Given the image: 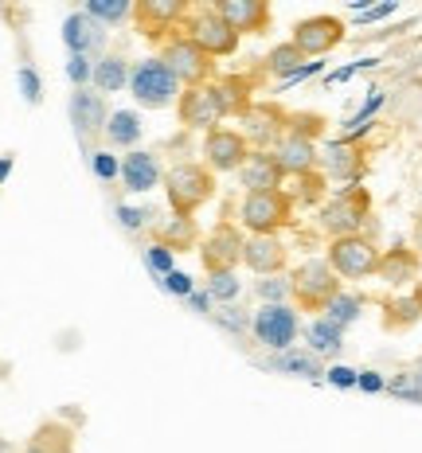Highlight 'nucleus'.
Segmentation results:
<instances>
[{
	"label": "nucleus",
	"mask_w": 422,
	"mask_h": 453,
	"mask_svg": "<svg viewBox=\"0 0 422 453\" xmlns=\"http://www.w3.org/2000/svg\"><path fill=\"white\" fill-rule=\"evenodd\" d=\"M165 192H168V203H173L176 215H196L203 203L211 200L215 173L208 165L184 160V165H176V168H168L165 173Z\"/></svg>",
	"instance_id": "obj_1"
},
{
	"label": "nucleus",
	"mask_w": 422,
	"mask_h": 453,
	"mask_svg": "<svg viewBox=\"0 0 422 453\" xmlns=\"http://www.w3.org/2000/svg\"><path fill=\"white\" fill-rule=\"evenodd\" d=\"M289 289H294L297 309H305V313H325L328 301L341 294V278H336L325 258H309L289 273Z\"/></svg>",
	"instance_id": "obj_2"
},
{
	"label": "nucleus",
	"mask_w": 422,
	"mask_h": 453,
	"mask_svg": "<svg viewBox=\"0 0 422 453\" xmlns=\"http://www.w3.org/2000/svg\"><path fill=\"white\" fill-rule=\"evenodd\" d=\"M239 223L250 234H278L294 223V196L289 192H250L239 203Z\"/></svg>",
	"instance_id": "obj_3"
},
{
	"label": "nucleus",
	"mask_w": 422,
	"mask_h": 453,
	"mask_svg": "<svg viewBox=\"0 0 422 453\" xmlns=\"http://www.w3.org/2000/svg\"><path fill=\"white\" fill-rule=\"evenodd\" d=\"M129 94L141 110H165L180 98V82L161 59H145L129 71Z\"/></svg>",
	"instance_id": "obj_4"
},
{
	"label": "nucleus",
	"mask_w": 422,
	"mask_h": 453,
	"mask_svg": "<svg viewBox=\"0 0 422 453\" xmlns=\"http://www.w3.org/2000/svg\"><path fill=\"white\" fill-rule=\"evenodd\" d=\"M368 211H372V196L364 188H344L321 207V231L328 234V242L360 234V226L368 223Z\"/></svg>",
	"instance_id": "obj_5"
},
{
	"label": "nucleus",
	"mask_w": 422,
	"mask_h": 453,
	"mask_svg": "<svg viewBox=\"0 0 422 453\" xmlns=\"http://www.w3.org/2000/svg\"><path fill=\"white\" fill-rule=\"evenodd\" d=\"M161 63L176 74V82L188 90V87H208V79L215 74V59L203 47H196L188 35H173L165 47H161Z\"/></svg>",
	"instance_id": "obj_6"
},
{
	"label": "nucleus",
	"mask_w": 422,
	"mask_h": 453,
	"mask_svg": "<svg viewBox=\"0 0 422 453\" xmlns=\"http://www.w3.org/2000/svg\"><path fill=\"white\" fill-rule=\"evenodd\" d=\"M328 266H333L336 278H349V281H360V278H372L380 270V247L364 234H349V239H333L328 242Z\"/></svg>",
	"instance_id": "obj_7"
},
{
	"label": "nucleus",
	"mask_w": 422,
	"mask_h": 453,
	"mask_svg": "<svg viewBox=\"0 0 422 453\" xmlns=\"http://www.w3.org/2000/svg\"><path fill=\"white\" fill-rule=\"evenodd\" d=\"M188 40L196 47H203L211 59H227V55L239 51V32H234L215 8H196V12L188 16Z\"/></svg>",
	"instance_id": "obj_8"
},
{
	"label": "nucleus",
	"mask_w": 422,
	"mask_h": 453,
	"mask_svg": "<svg viewBox=\"0 0 422 453\" xmlns=\"http://www.w3.org/2000/svg\"><path fill=\"white\" fill-rule=\"evenodd\" d=\"M250 333H255L258 344L274 348V352H289L297 333H302V320H297L294 305H262L250 317Z\"/></svg>",
	"instance_id": "obj_9"
},
{
	"label": "nucleus",
	"mask_w": 422,
	"mask_h": 453,
	"mask_svg": "<svg viewBox=\"0 0 422 453\" xmlns=\"http://www.w3.org/2000/svg\"><path fill=\"white\" fill-rule=\"evenodd\" d=\"M289 43L305 55V59H317V55H328L333 47L344 43V20L341 16H305V20L294 24V35Z\"/></svg>",
	"instance_id": "obj_10"
},
{
	"label": "nucleus",
	"mask_w": 422,
	"mask_h": 453,
	"mask_svg": "<svg viewBox=\"0 0 422 453\" xmlns=\"http://www.w3.org/2000/svg\"><path fill=\"white\" fill-rule=\"evenodd\" d=\"M242 129L239 134L247 137V145H255L262 149V153H270V149L281 141V134H286V121H289V113L274 106V102H255L247 113H242Z\"/></svg>",
	"instance_id": "obj_11"
},
{
	"label": "nucleus",
	"mask_w": 422,
	"mask_h": 453,
	"mask_svg": "<svg viewBox=\"0 0 422 453\" xmlns=\"http://www.w3.org/2000/svg\"><path fill=\"white\" fill-rule=\"evenodd\" d=\"M242 231L234 223H219L211 226V234L200 242V258H203V270L208 273H223V270H234L242 262Z\"/></svg>",
	"instance_id": "obj_12"
},
{
	"label": "nucleus",
	"mask_w": 422,
	"mask_h": 453,
	"mask_svg": "<svg viewBox=\"0 0 422 453\" xmlns=\"http://www.w3.org/2000/svg\"><path fill=\"white\" fill-rule=\"evenodd\" d=\"M250 157V145L247 137L239 134V129H211L208 137H203V165L211 168V173H239L242 160Z\"/></svg>",
	"instance_id": "obj_13"
},
{
	"label": "nucleus",
	"mask_w": 422,
	"mask_h": 453,
	"mask_svg": "<svg viewBox=\"0 0 422 453\" xmlns=\"http://www.w3.org/2000/svg\"><path fill=\"white\" fill-rule=\"evenodd\" d=\"M176 118H180L188 129H208V134H211V129H219L223 110H219V102H215L211 82H208V87L180 90V98H176Z\"/></svg>",
	"instance_id": "obj_14"
},
{
	"label": "nucleus",
	"mask_w": 422,
	"mask_h": 453,
	"mask_svg": "<svg viewBox=\"0 0 422 453\" xmlns=\"http://www.w3.org/2000/svg\"><path fill=\"white\" fill-rule=\"evenodd\" d=\"M321 168H325V180H341V184H352L364 176L368 160H364V149L356 145L352 137L344 141H328L325 153H321Z\"/></svg>",
	"instance_id": "obj_15"
},
{
	"label": "nucleus",
	"mask_w": 422,
	"mask_h": 453,
	"mask_svg": "<svg viewBox=\"0 0 422 453\" xmlns=\"http://www.w3.org/2000/svg\"><path fill=\"white\" fill-rule=\"evenodd\" d=\"M289 262V250L278 234H250L247 247H242V266L258 278H278Z\"/></svg>",
	"instance_id": "obj_16"
},
{
	"label": "nucleus",
	"mask_w": 422,
	"mask_h": 453,
	"mask_svg": "<svg viewBox=\"0 0 422 453\" xmlns=\"http://www.w3.org/2000/svg\"><path fill=\"white\" fill-rule=\"evenodd\" d=\"M274 160L281 165V173L286 176H305V173H317V141L313 137H305V134H297V129H286L281 134V141L274 149Z\"/></svg>",
	"instance_id": "obj_17"
},
{
	"label": "nucleus",
	"mask_w": 422,
	"mask_h": 453,
	"mask_svg": "<svg viewBox=\"0 0 422 453\" xmlns=\"http://www.w3.org/2000/svg\"><path fill=\"white\" fill-rule=\"evenodd\" d=\"M134 16L145 40H161L168 27H176L188 16V4L184 0H137Z\"/></svg>",
	"instance_id": "obj_18"
},
{
	"label": "nucleus",
	"mask_w": 422,
	"mask_h": 453,
	"mask_svg": "<svg viewBox=\"0 0 422 453\" xmlns=\"http://www.w3.org/2000/svg\"><path fill=\"white\" fill-rule=\"evenodd\" d=\"M215 12L227 20L234 32H247V35H262L270 32V4L266 0H219V4H211Z\"/></svg>",
	"instance_id": "obj_19"
},
{
	"label": "nucleus",
	"mask_w": 422,
	"mask_h": 453,
	"mask_svg": "<svg viewBox=\"0 0 422 453\" xmlns=\"http://www.w3.org/2000/svg\"><path fill=\"white\" fill-rule=\"evenodd\" d=\"M281 180H286V173H281L274 153L250 149V157L242 160V168H239V184L247 188V196L250 192H281Z\"/></svg>",
	"instance_id": "obj_20"
},
{
	"label": "nucleus",
	"mask_w": 422,
	"mask_h": 453,
	"mask_svg": "<svg viewBox=\"0 0 422 453\" xmlns=\"http://www.w3.org/2000/svg\"><path fill=\"white\" fill-rule=\"evenodd\" d=\"M161 180H165L161 160H157L153 153H141V149H134V153L121 160V184H126V192L145 196V192H153Z\"/></svg>",
	"instance_id": "obj_21"
},
{
	"label": "nucleus",
	"mask_w": 422,
	"mask_h": 453,
	"mask_svg": "<svg viewBox=\"0 0 422 453\" xmlns=\"http://www.w3.org/2000/svg\"><path fill=\"white\" fill-rule=\"evenodd\" d=\"M71 121L82 137H94V134H106V121H110V110L102 102V94H90V90H74L71 94Z\"/></svg>",
	"instance_id": "obj_22"
},
{
	"label": "nucleus",
	"mask_w": 422,
	"mask_h": 453,
	"mask_svg": "<svg viewBox=\"0 0 422 453\" xmlns=\"http://www.w3.org/2000/svg\"><path fill=\"white\" fill-rule=\"evenodd\" d=\"M63 43H67L71 55H94L106 43V32H102V24L90 20L87 12H71L67 24H63Z\"/></svg>",
	"instance_id": "obj_23"
},
{
	"label": "nucleus",
	"mask_w": 422,
	"mask_h": 453,
	"mask_svg": "<svg viewBox=\"0 0 422 453\" xmlns=\"http://www.w3.org/2000/svg\"><path fill=\"white\" fill-rule=\"evenodd\" d=\"M211 90H215V102H219V110H223V118H242L250 106H255V87H250V79H242V74H227V79H219V82H211Z\"/></svg>",
	"instance_id": "obj_24"
},
{
	"label": "nucleus",
	"mask_w": 422,
	"mask_h": 453,
	"mask_svg": "<svg viewBox=\"0 0 422 453\" xmlns=\"http://www.w3.org/2000/svg\"><path fill=\"white\" fill-rule=\"evenodd\" d=\"M418 266H422V262H418V254L415 250H407V247H391V250H383L380 254V270H375V273H380V278L383 281H387V286H407V281H415L418 278Z\"/></svg>",
	"instance_id": "obj_25"
},
{
	"label": "nucleus",
	"mask_w": 422,
	"mask_h": 453,
	"mask_svg": "<svg viewBox=\"0 0 422 453\" xmlns=\"http://www.w3.org/2000/svg\"><path fill=\"white\" fill-rule=\"evenodd\" d=\"M305 340H309V352H313V356H336V352H341L344 328L333 325L328 317H321V320H313V325L305 328Z\"/></svg>",
	"instance_id": "obj_26"
},
{
	"label": "nucleus",
	"mask_w": 422,
	"mask_h": 453,
	"mask_svg": "<svg viewBox=\"0 0 422 453\" xmlns=\"http://www.w3.org/2000/svg\"><path fill=\"white\" fill-rule=\"evenodd\" d=\"M94 87H98L102 94H114L121 87H129V67L126 59H118V55H102L98 63H94Z\"/></svg>",
	"instance_id": "obj_27"
},
{
	"label": "nucleus",
	"mask_w": 422,
	"mask_h": 453,
	"mask_svg": "<svg viewBox=\"0 0 422 453\" xmlns=\"http://www.w3.org/2000/svg\"><path fill=\"white\" fill-rule=\"evenodd\" d=\"M106 141L114 149H129V145H137L141 141V118L134 110H118V113H110V121H106Z\"/></svg>",
	"instance_id": "obj_28"
},
{
	"label": "nucleus",
	"mask_w": 422,
	"mask_h": 453,
	"mask_svg": "<svg viewBox=\"0 0 422 453\" xmlns=\"http://www.w3.org/2000/svg\"><path fill=\"white\" fill-rule=\"evenodd\" d=\"M270 367H274V372H289V375H305V380H317V375H321V360H317L313 352H294V348H289V352H278L274 360H270Z\"/></svg>",
	"instance_id": "obj_29"
},
{
	"label": "nucleus",
	"mask_w": 422,
	"mask_h": 453,
	"mask_svg": "<svg viewBox=\"0 0 422 453\" xmlns=\"http://www.w3.org/2000/svg\"><path fill=\"white\" fill-rule=\"evenodd\" d=\"M305 67H309V59H305V55L297 51V47L289 43V40H286V43H278L274 51L266 55V71L286 74V79H294V74H297V71H305Z\"/></svg>",
	"instance_id": "obj_30"
},
{
	"label": "nucleus",
	"mask_w": 422,
	"mask_h": 453,
	"mask_svg": "<svg viewBox=\"0 0 422 453\" xmlns=\"http://www.w3.org/2000/svg\"><path fill=\"white\" fill-rule=\"evenodd\" d=\"M157 234H161V247H168V250L196 247V223H192V215H176V219L165 223Z\"/></svg>",
	"instance_id": "obj_31"
},
{
	"label": "nucleus",
	"mask_w": 422,
	"mask_h": 453,
	"mask_svg": "<svg viewBox=\"0 0 422 453\" xmlns=\"http://www.w3.org/2000/svg\"><path fill=\"white\" fill-rule=\"evenodd\" d=\"M383 325L387 328H410L415 320L422 317L418 313V305H415V297H391V301H383Z\"/></svg>",
	"instance_id": "obj_32"
},
{
	"label": "nucleus",
	"mask_w": 422,
	"mask_h": 453,
	"mask_svg": "<svg viewBox=\"0 0 422 453\" xmlns=\"http://www.w3.org/2000/svg\"><path fill=\"white\" fill-rule=\"evenodd\" d=\"M360 309H364V301L356 297V294H344V289H341V294H336V297L325 305V317L333 320V325L344 328V325H352V320L360 317Z\"/></svg>",
	"instance_id": "obj_33"
},
{
	"label": "nucleus",
	"mask_w": 422,
	"mask_h": 453,
	"mask_svg": "<svg viewBox=\"0 0 422 453\" xmlns=\"http://www.w3.org/2000/svg\"><path fill=\"white\" fill-rule=\"evenodd\" d=\"M87 16L98 24H121L126 16H134V4H126V0H90Z\"/></svg>",
	"instance_id": "obj_34"
},
{
	"label": "nucleus",
	"mask_w": 422,
	"mask_h": 453,
	"mask_svg": "<svg viewBox=\"0 0 422 453\" xmlns=\"http://www.w3.org/2000/svg\"><path fill=\"white\" fill-rule=\"evenodd\" d=\"M239 278H234V270H223V273H208V297L211 301H234L239 297Z\"/></svg>",
	"instance_id": "obj_35"
},
{
	"label": "nucleus",
	"mask_w": 422,
	"mask_h": 453,
	"mask_svg": "<svg viewBox=\"0 0 422 453\" xmlns=\"http://www.w3.org/2000/svg\"><path fill=\"white\" fill-rule=\"evenodd\" d=\"M258 297H262V305H286V297H294V289H289V278H262L258 281Z\"/></svg>",
	"instance_id": "obj_36"
},
{
	"label": "nucleus",
	"mask_w": 422,
	"mask_h": 453,
	"mask_svg": "<svg viewBox=\"0 0 422 453\" xmlns=\"http://www.w3.org/2000/svg\"><path fill=\"white\" fill-rule=\"evenodd\" d=\"M67 79L79 90H87V82L94 79V59H90V55H71V59H67Z\"/></svg>",
	"instance_id": "obj_37"
},
{
	"label": "nucleus",
	"mask_w": 422,
	"mask_h": 453,
	"mask_svg": "<svg viewBox=\"0 0 422 453\" xmlns=\"http://www.w3.org/2000/svg\"><path fill=\"white\" fill-rule=\"evenodd\" d=\"M302 180V188H297V196L294 200H302V203H317L325 196V173H305V176H297Z\"/></svg>",
	"instance_id": "obj_38"
},
{
	"label": "nucleus",
	"mask_w": 422,
	"mask_h": 453,
	"mask_svg": "<svg viewBox=\"0 0 422 453\" xmlns=\"http://www.w3.org/2000/svg\"><path fill=\"white\" fill-rule=\"evenodd\" d=\"M90 165H94V176H98V180H118L121 176V165L110 149H98V153L90 157Z\"/></svg>",
	"instance_id": "obj_39"
},
{
	"label": "nucleus",
	"mask_w": 422,
	"mask_h": 453,
	"mask_svg": "<svg viewBox=\"0 0 422 453\" xmlns=\"http://www.w3.org/2000/svg\"><path fill=\"white\" fill-rule=\"evenodd\" d=\"M145 266L149 270H157L165 278V273H173V250L161 247V242H153V247L145 250Z\"/></svg>",
	"instance_id": "obj_40"
},
{
	"label": "nucleus",
	"mask_w": 422,
	"mask_h": 453,
	"mask_svg": "<svg viewBox=\"0 0 422 453\" xmlns=\"http://www.w3.org/2000/svg\"><path fill=\"white\" fill-rule=\"evenodd\" d=\"M165 294H173V297H192L196 289H192V278L188 273H180V270H173V273H165Z\"/></svg>",
	"instance_id": "obj_41"
},
{
	"label": "nucleus",
	"mask_w": 422,
	"mask_h": 453,
	"mask_svg": "<svg viewBox=\"0 0 422 453\" xmlns=\"http://www.w3.org/2000/svg\"><path fill=\"white\" fill-rule=\"evenodd\" d=\"M391 391L403 395V399H415V403H422V380H418V372H415V375H403V380H395V383H391Z\"/></svg>",
	"instance_id": "obj_42"
},
{
	"label": "nucleus",
	"mask_w": 422,
	"mask_h": 453,
	"mask_svg": "<svg viewBox=\"0 0 422 453\" xmlns=\"http://www.w3.org/2000/svg\"><path fill=\"white\" fill-rule=\"evenodd\" d=\"M118 219L126 231H137L145 219H153V211H149V207H118Z\"/></svg>",
	"instance_id": "obj_43"
},
{
	"label": "nucleus",
	"mask_w": 422,
	"mask_h": 453,
	"mask_svg": "<svg viewBox=\"0 0 422 453\" xmlns=\"http://www.w3.org/2000/svg\"><path fill=\"white\" fill-rule=\"evenodd\" d=\"M20 90H24V98L32 102V106L40 102V74H35L32 67H24V71H20Z\"/></svg>",
	"instance_id": "obj_44"
},
{
	"label": "nucleus",
	"mask_w": 422,
	"mask_h": 453,
	"mask_svg": "<svg viewBox=\"0 0 422 453\" xmlns=\"http://www.w3.org/2000/svg\"><path fill=\"white\" fill-rule=\"evenodd\" d=\"M328 380H333L336 387H352L356 380H360V375H356L352 367H333V372H328Z\"/></svg>",
	"instance_id": "obj_45"
},
{
	"label": "nucleus",
	"mask_w": 422,
	"mask_h": 453,
	"mask_svg": "<svg viewBox=\"0 0 422 453\" xmlns=\"http://www.w3.org/2000/svg\"><path fill=\"white\" fill-rule=\"evenodd\" d=\"M219 325H227L231 333H242V317H234V309H223V313H215Z\"/></svg>",
	"instance_id": "obj_46"
},
{
	"label": "nucleus",
	"mask_w": 422,
	"mask_h": 453,
	"mask_svg": "<svg viewBox=\"0 0 422 453\" xmlns=\"http://www.w3.org/2000/svg\"><path fill=\"white\" fill-rule=\"evenodd\" d=\"M356 383H360L364 391H380V387H383V380H380V375H375V372H364V375H360V380H356Z\"/></svg>",
	"instance_id": "obj_47"
},
{
	"label": "nucleus",
	"mask_w": 422,
	"mask_h": 453,
	"mask_svg": "<svg viewBox=\"0 0 422 453\" xmlns=\"http://www.w3.org/2000/svg\"><path fill=\"white\" fill-rule=\"evenodd\" d=\"M188 305H192V309H208L211 297H208V294H192V297H188Z\"/></svg>",
	"instance_id": "obj_48"
},
{
	"label": "nucleus",
	"mask_w": 422,
	"mask_h": 453,
	"mask_svg": "<svg viewBox=\"0 0 422 453\" xmlns=\"http://www.w3.org/2000/svg\"><path fill=\"white\" fill-rule=\"evenodd\" d=\"M8 173H12V157H0V184L8 180Z\"/></svg>",
	"instance_id": "obj_49"
},
{
	"label": "nucleus",
	"mask_w": 422,
	"mask_h": 453,
	"mask_svg": "<svg viewBox=\"0 0 422 453\" xmlns=\"http://www.w3.org/2000/svg\"><path fill=\"white\" fill-rule=\"evenodd\" d=\"M410 297H415V305H418V313H422V281H415V294H410Z\"/></svg>",
	"instance_id": "obj_50"
},
{
	"label": "nucleus",
	"mask_w": 422,
	"mask_h": 453,
	"mask_svg": "<svg viewBox=\"0 0 422 453\" xmlns=\"http://www.w3.org/2000/svg\"><path fill=\"white\" fill-rule=\"evenodd\" d=\"M418 380H422V360H418Z\"/></svg>",
	"instance_id": "obj_51"
}]
</instances>
